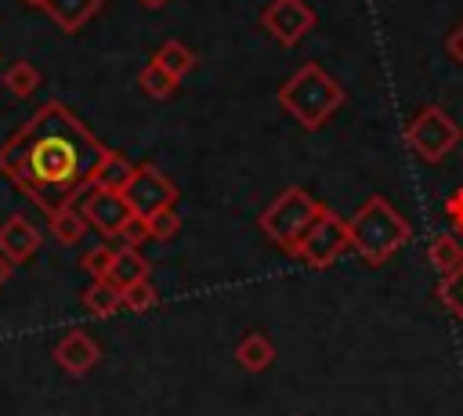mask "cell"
Returning <instances> with one entry per match:
<instances>
[{"mask_svg": "<svg viewBox=\"0 0 463 416\" xmlns=\"http://www.w3.org/2000/svg\"><path fill=\"white\" fill-rule=\"evenodd\" d=\"M7 275H11V264H7V260H4V257H0V286H4V282H7Z\"/></svg>", "mask_w": 463, "mask_h": 416, "instance_id": "29", "label": "cell"}, {"mask_svg": "<svg viewBox=\"0 0 463 416\" xmlns=\"http://www.w3.org/2000/svg\"><path fill=\"white\" fill-rule=\"evenodd\" d=\"M54 362L69 373V376H87L94 365H98V358H101V347H98V340L90 336V333H83V329H69L58 344H54Z\"/></svg>", "mask_w": 463, "mask_h": 416, "instance_id": "10", "label": "cell"}, {"mask_svg": "<svg viewBox=\"0 0 463 416\" xmlns=\"http://www.w3.org/2000/svg\"><path fill=\"white\" fill-rule=\"evenodd\" d=\"M459 137H463V127L441 105H423L405 127V141L423 163H441L459 145Z\"/></svg>", "mask_w": 463, "mask_h": 416, "instance_id": "5", "label": "cell"}, {"mask_svg": "<svg viewBox=\"0 0 463 416\" xmlns=\"http://www.w3.org/2000/svg\"><path fill=\"white\" fill-rule=\"evenodd\" d=\"M119 239H123V246H141V242H148V228H145V217H130V224L119 232Z\"/></svg>", "mask_w": 463, "mask_h": 416, "instance_id": "27", "label": "cell"}, {"mask_svg": "<svg viewBox=\"0 0 463 416\" xmlns=\"http://www.w3.org/2000/svg\"><path fill=\"white\" fill-rule=\"evenodd\" d=\"M315 7L307 0H268L260 11V25L264 33L282 43V47H297L311 29H315Z\"/></svg>", "mask_w": 463, "mask_h": 416, "instance_id": "8", "label": "cell"}, {"mask_svg": "<svg viewBox=\"0 0 463 416\" xmlns=\"http://www.w3.org/2000/svg\"><path fill=\"white\" fill-rule=\"evenodd\" d=\"M445 213H449V221H452V232L463 239V188L449 192V199H445Z\"/></svg>", "mask_w": 463, "mask_h": 416, "instance_id": "26", "label": "cell"}, {"mask_svg": "<svg viewBox=\"0 0 463 416\" xmlns=\"http://www.w3.org/2000/svg\"><path fill=\"white\" fill-rule=\"evenodd\" d=\"M445 51H449V58H452V61L463 69V22H459V25L449 33V40H445Z\"/></svg>", "mask_w": 463, "mask_h": 416, "instance_id": "28", "label": "cell"}, {"mask_svg": "<svg viewBox=\"0 0 463 416\" xmlns=\"http://www.w3.org/2000/svg\"><path fill=\"white\" fill-rule=\"evenodd\" d=\"M80 304H83L90 315L109 318V315H116V311L123 307V289H116V286L105 282V279H90V286L80 293Z\"/></svg>", "mask_w": 463, "mask_h": 416, "instance_id": "17", "label": "cell"}, {"mask_svg": "<svg viewBox=\"0 0 463 416\" xmlns=\"http://www.w3.org/2000/svg\"><path fill=\"white\" fill-rule=\"evenodd\" d=\"M112 257H116V250H112L109 242H101V246H90V250L80 257V268H83L90 279H105L109 268H112Z\"/></svg>", "mask_w": 463, "mask_h": 416, "instance_id": "24", "label": "cell"}, {"mask_svg": "<svg viewBox=\"0 0 463 416\" xmlns=\"http://www.w3.org/2000/svg\"><path fill=\"white\" fill-rule=\"evenodd\" d=\"M344 105V87L318 65L304 61L282 87H279V109L304 130H318L329 123V116Z\"/></svg>", "mask_w": 463, "mask_h": 416, "instance_id": "3", "label": "cell"}, {"mask_svg": "<svg viewBox=\"0 0 463 416\" xmlns=\"http://www.w3.org/2000/svg\"><path fill=\"white\" fill-rule=\"evenodd\" d=\"M347 239H351V250H354L365 264L380 268V264H387V260L412 239V228H409V221L394 210L391 199L369 195V199L351 213V221H347Z\"/></svg>", "mask_w": 463, "mask_h": 416, "instance_id": "2", "label": "cell"}, {"mask_svg": "<svg viewBox=\"0 0 463 416\" xmlns=\"http://www.w3.org/2000/svg\"><path fill=\"white\" fill-rule=\"evenodd\" d=\"M156 304H159V293L152 289L148 279H141V282H134V286L123 289V307H127V311H148V307H156Z\"/></svg>", "mask_w": 463, "mask_h": 416, "instance_id": "25", "label": "cell"}, {"mask_svg": "<svg viewBox=\"0 0 463 416\" xmlns=\"http://www.w3.org/2000/svg\"><path fill=\"white\" fill-rule=\"evenodd\" d=\"M40 80H43L40 69H36L33 61H25V58H18L14 65L4 69V87H7V94H14V98H29V94H36Z\"/></svg>", "mask_w": 463, "mask_h": 416, "instance_id": "20", "label": "cell"}, {"mask_svg": "<svg viewBox=\"0 0 463 416\" xmlns=\"http://www.w3.org/2000/svg\"><path fill=\"white\" fill-rule=\"evenodd\" d=\"M148 61H156L163 72H170L174 80H184L192 69H195V51L188 47V43H181V40H163L156 51H152V58Z\"/></svg>", "mask_w": 463, "mask_h": 416, "instance_id": "14", "label": "cell"}, {"mask_svg": "<svg viewBox=\"0 0 463 416\" xmlns=\"http://www.w3.org/2000/svg\"><path fill=\"white\" fill-rule=\"evenodd\" d=\"M145 228H148V239H152V242H170V239L181 232V217H177L174 206H166V210L148 213V217H145Z\"/></svg>", "mask_w": 463, "mask_h": 416, "instance_id": "22", "label": "cell"}, {"mask_svg": "<svg viewBox=\"0 0 463 416\" xmlns=\"http://www.w3.org/2000/svg\"><path fill=\"white\" fill-rule=\"evenodd\" d=\"M137 87H141L148 98H156V101H166V98H174V94H177L181 80H174V76H170V72H163L156 61H148V65L137 72Z\"/></svg>", "mask_w": 463, "mask_h": 416, "instance_id": "21", "label": "cell"}, {"mask_svg": "<svg viewBox=\"0 0 463 416\" xmlns=\"http://www.w3.org/2000/svg\"><path fill=\"white\" fill-rule=\"evenodd\" d=\"M235 362H239L246 373H264V369L275 362V344H271L264 333H246V336L235 344Z\"/></svg>", "mask_w": 463, "mask_h": 416, "instance_id": "15", "label": "cell"}, {"mask_svg": "<svg viewBox=\"0 0 463 416\" xmlns=\"http://www.w3.org/2000/svg\"><path fill=\"white\" fill-rule=\"evenodd\" d=\"M427 260H430V268H434L438 275L456 271V268L463 264V239H459L456 232H441V235H434L430 246H427Z\"/></svg>", "mask_w": 463, "mask_h": 416, "instance_id": "18", "label": "cell"}, {"mask_svg": "<svg viewBox=\"0 0 463 416\" xmlns=\"http://www.w3.org/2000/svg\"><path fill=\"white\" fill-rule=\"evenodd\" d=\"M351 246L347 239V221H340L329 206H322V213L311 221V228L300 235V242L293 246V257H300L307 268H329L344 250Z\"/></svg>", "mask_w": 463, "mask_h": 416, "instance_id": "6", "label": "cell"}, {"mask_svg": "<svg viewBox=\"0 0 463 416\" xmlns=\"http://www.w3.org/2000/svg\"><path fill=\"white\" fill-rule=\"evenodd\" d=\"M322 213V203H315L304 188H286V192H279L271 203H268V210L260 213V232L279 246V250H286V253H293V246L300 242V235L311 228V221Z\"/></svg>", "mask_w": 463, "mask_h": 416, "instance_id": "4", "label": "cell"}, {"mask_svg": "<svg viewBox=\"0 0 463 416\" xmlns=\"http://www.w3.org/2000/svg\"><path fill=\"white\" fill-rule=\"evenodd\" d=\"M141 279H148V260L134 246H119L116 257H112V268H109L105 282H112L116 289H127V286H134Z\"/></svg>", "mask_w": 463, "mask_h": 416, "instance_id": "13", "label": "cell"}, {"mask_svg": "<svg viewBox=\"0 0 463 416\" xmlns=\"http://www.w3.org/2000/svg\"><path fill=\"white\" fill-rule=\"evenodd\" d=\"M134 177V163L123 156V152H105V159L98 163V170H94V181H90V188H109V192H123L127 188V181Z\"/></svg>", "mask_w": 463, "mask_h": 416, "instance_id": "16", "label": "cell"}, {"mask_svg": "<svg viewBox=\"0 0 463 416\" xmlns=\"http://www.w3.org/2000/svg\"><path fill=\"white\" fill-rule=\"evenodd\" d=\"M80 210L87 217L90 228H98L105 239H119V232L130 224V217H137L127 203L123 192H109V188H87L80 195Z\"/></svg>", "mask_w": 463, "mask_h": 416, "instance_id": "9", "label": "cell"}, {"mask_svg": "<svg viewBox=\"0 0 463 416\" xmlns=\"http://www.w3.org/2000/svg\"><path fill=\"white\" fill-rule=\"evenodd\" d=\"M98 11H101V0H43V14L61 33H80Z\"/></svg>", "mask_w": 463, "mask_h": 416, "instance_id": "12", "label": "cell"}, {"mask_svg": "<svg viewBox=\"0 0 463 416\" xmlns=\"http://www.w3.org/2000/svg\"><path fill=\"white\" fill-rule=\"evenodd\" d=\"M438 297H441V304L463 322V264L456 268V271H449V275H441V286H438Z\"/></svg>", "mask_w": 463, "mask_h": 416, "instance_id": "23", "label": "cell"}, {"mask_svg": "<svg viewBox=\"0 0 463 416\" xmlns=\"http://www.w3.org/2000/svg\"><path fill=\"white\" fill-rule=\"evenodd\" d=\"M22 4H29V7H40V11H43V0H22Z\"/></svg>", "mask_w": 463, "mask_h": 416, "instance_id": "31", "label": "cell"}, {"mask_svg": "<svg viewBox=\"0 0 463 416\" xmlns=\"http://www.w3.org/2000/svg\"><path fill=\"white\" fill-rule=\"evenodd\" d=\"M36 250H40V228L25 213H11L0 224V257L14 268V264H25Z\"/></svg>", "mask_w": 463, "mask_h": 416, "instance_id": "11", "label": "cell"}, {"mask_svg": "<svg viewBox=\"0 0 463 416\" xmlns=\"http://www.w3.org/2000/svg\"><path fill=\"white\" fill-rule=\"evenodd\" d=\"M105 152L109 148L69 105L43 101L0 145V174L51 217L90 188Z\"/></svg>", "mask_w": 463, "mask_h": 416, "instance_id": "1", "label": "cell"}, {"mask_svg": "<svg viewBox=\"0 0 463 416\" xmlns=\"http://www.w3.org/2000/svg\"><path fill=\"white\" fill-rule=\"evenodd\" d=\"M123 195H127V203H130V210H134L137 217H148V213H156V210L174 206L181 192H177V184H174L156 163H137V166H134V177H130L127 188H123Z\"/></svg>", "mask_w": 463, "mask_h": 416, "instance_id": "7", "label": "cell"}, {"mask_svg": "<svg viewBox=\"0 0 463 416\" xmlns=\"http://www.w3.org/2000/svg\"><path fill=\"white\" fill-rule=\"evenodd\" d=\"M137 4H141V7H148V11H159L166 0H137Z\"/></svg>", "mask_w": 463, "mask_h": 416, "instance_id": "30", "label": "cell"}, {"mask_svg": "<svg viewBox=\"0 0 463 416\" xmlns=\"http://www.w3.org/2000/svg\"><path fill=\"white\" fill-rule=\"evenodd\" d=\"M47 228H51V235L61 242V246H76L83 235H87V217H83V210L72 203V206H65V210H58V213H51L47 217Z\"/></svg>", "mask_w": 463, "mask_h": 416, "instance_id": "19", "label": "cell"}]
</instances>
